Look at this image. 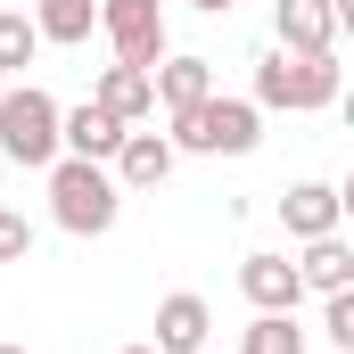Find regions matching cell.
<instances>
[{
    "label": "cell",
    "mask_w": 354,
    "mask_h": 354,
    "mask_svg": "<svg viewBox=\"0 0 354 354\" xmlns=\"http://www.w3.org/2000/svg\"><path fill=\"white\" fill-rule=\"evenodd\" d=\"M0 354H25V346H0Z\"/></svg>",
    "instance_id": "cell-22"
},
{
    "label": "cell",
    "mask_w": 354,
    "mask_h": 354,
    "mask_svg": "<svg viewBox=\"0 0 354 354\" xmlns=\"http://www.w3.org/2000/svg\"><path fill=\"white\" fill-rule=\"evenodd\" d=\"M206 330H214V313H206V297L198 288H174L165 305H157V354H206Z\"/></svg>",
    "instance_id": "cell-9"
},
{
    "label": "cell",
    "mask_w": 354,
    "mask_h": 354,
    "mask_svg": "<svg viewBox=\"0 0 354 354\" xmlns=\"http://www.w3.org/2000/svg\"><path fill=\"white\" fill-rule=\"evenodd\" d=\"M313 338L297 330V313H256L248 330H239V354H305Z\"/></svg>",
    "instance_id": "cell-16"
},
{
    "label": "cell",
    "mask_w": 354,
    "mask_h": 354,
    "mask_svg": "<svg viewBox=\"0 0 354 354\" xmlns=\"http://www.w3.org/2000/svg\"><path fill=\"white\" fill-rule=\"evenodd\" d=\"M174 157H256V140H264V107L256 99H223V91H206L198 107H174Z\"/></svg>",
    "instance_id": "cell-1"
},
{
    "label": "cell",
    "mask_w": 354,
    "mask_h": 354,
    "mask_svg": "<svg viewBox=\"0 0 354 354\" xmlns=\"http://www.w3.org/2000/svg\"><path fill=\"white\" fill-rule=\"evenodd\" d=\"M0 157L25 165V174L58 165V99L50 91H33V83L0 91Z\"/></svg>",
    "instance_id": "cell-4"
},
{
    "label": "cell",
    "mask_w": 354,
    "mask_h": 354,
    "mask_svg": "<svg viewBox=\"0 0 354 354\" xmlns=\"http://www.w3.org/2000/svg\"><path fill=\"white\" fill-rule=\"evenodd\" d=\"M124 132H132V124H115L99 99H83V107H58V157H91V165H107V157L124 149Z\"/></svg>",
    "instance_id": "cell-6"
},
{
    "label": "cell",
    "mask_w": 354,
    "mask_h": 354,
    "mask_svg": "<svg viewBox=\"0 0 354 354\" xmlns=\"http://www.w3.org/2000/svg\"><path fill=\"white\" fill-rule=\"evenodd\" d=\"M115 354H157V346H115Z\"/></svg>",
    "instance_id": "cell-21"
},
{
    "label": "cell",
    "mask_w": 354,
    "mask_h": 354,
    "mask_svg": "<svg viewBox=\"0 0 354 354\" xmlns=\"http://www.w3.org/2000/svg\"><path fill=\"white\" fill-rule=\"evenodd\" d=\"M107 174H115V189H165L174 140H165V132H124V149L107 157Z\"/></svg>",
    "instance_id": "cell-10"
},
{
    "label": "cell",
    "mask_w": 354,
    "mask_h": 354,
    "mask_svg": "<svg viewBox=\"0 0 354 354\" xmlns=\"http://www.w3.org/2000/svg\"><path fill=\"white\" fill-rule=\"evenodd\" d=\"M149 91H157V107H165V115H174V107H198V99H206V91H214V66H206V58H189V50H165V58H157V66H149Z\"/></svg>",
    "instance_id": "cell-13"
},
{
    "label": "cell",
    "mask_w": 354,
    "mask_h": 354,
    "mask_svg": "<svg viewBox=\"0 0 354 354\" xmlns=\"http://www.w3.org/2000/svg\"><path fill=\"white\" fill-rule=\"evenodd\" d=\"M91 99H99V107H107L115 124H149V115H157V91H149V66H107Z\"/></svg>",
    "instance_id": "cell-15"
},
{
    "label": "cell",
    "mask_w": 354,
    "mask_h": 354,
    "mask_svg": "<svg viewBox=\"0 0 354 354\" xmlns=\"http://www.w3.org/2000/svg\"><path fill=\"white\" fill-rule=\"evenodd\" d=\"M25 17H33V33L58 41V50H83L91 33H99V0H33Z\"/></svg>",
    "instance_id": "cell-14"
},
{
    "label": "cell",
    "mask_w": 354,
    "mask_h": 354,
    "mask_svg": "<svg viewBox=\"0 0 354 354\" xmlns=\"http://www.w3.org/2000/svg\"><path fill=\"white\" fill-rule=\"evenodd\" d=\"M338 0H272V33H280V50H338Z\"/></svg>",
    "instance_id": "cell-8"
},
{
    "label": "cell",
    "mask_w": 354,
    "mask_h": 354,
    "mask_svg": "<svg viewBox=\"0 0 354 354\" xmlns=\"http://www.w3.org/2000/svg\"><path fill=\"white\" fill-rule=\"evenodd\" d=\"M99 33L115 50V66H157L174 41H165V8L157 0H99Z\"/></svg>",
    "instance_id": "cell-5"
},
{
    "label": "cell",
    "mask_w": 354,
    "mask_h": 354,
    "mask_svg": "<svg viewBox=\"0 0 354 354\" xmlns=\"http://www.w3.org/2000/svg\"><path fill=\"white\" fill-rule=\"evenodd\" d=\"M41 58V33H33V17L25 8H0V75H25Z\"/></svg>",
    "instance_id": "cell-17"
},
{
    "label": "cell",
    "mask_w": 354,
    "mask_h": 354,
    "mask_svg": "<svg viewBox=\"0 0 354 354\" xmlns=\"http://www.w3.org/2000/svg\"><path fill=\"white\" fill-rule=\"evenodd\" d=\"M25 256H33V223L17 206H0V264H25Z\"/></svg>",
    "instance_id": "cell-19"
},
{
    "label": "cell",
    "mask_w": 354,
    "mask_h": 354,
    "mask_svg": "<svg viewBox=\"0 0 354 354\" xmlns=\"http://www.w3.org/2000/svg\"><path fill=\"white\" fill-rule=\"evenodd\" d=\"M189 8H206V17H231V8H239V0H189Z\"/></svg>",
    "instance_id": "cell-20"
},
{
    "label": "cell",
    "mask_w": 354,
    "mask_h": 354,
    "mask_svg": "<svg viewBox=\"0 0 354 354\" xmlns=\"http://www.w3.org/2000/svg\"><path fill=\"white\" fill-rule=\"evenodd\" d=\"M338 214H346L338 181H288L280 189V231L288 239H322V231H338Z\"/></svg>",
    "instance_id": "cell-7"
},
{
    "label": "cell",
    "mask_w": 354,
    "mask_h": 354,
    "mask_svg": "<svg viewBox=\"0 0 354 354\" xmlns=\"http://www.w3.org/2000/svg\"><path fill=\"white\" fill-rule=\"evenodd\" d=\"M305 256H297V280L313 288V297H338V288H354V248L338 239V231H322V239H297Z\"/></svg>",
    "instance_id": "cell-12"
},
{
    "label": "cell",
    "mask_w": 354,
    "mask_h": 354,
    "mask_svg": "<svg viewBox=\"0 0 354 354\" xmlns=\"http://www.w3.org/2000/svg\"><path fill=\"white\" fill-rule=\"evenodd\" d=\"M338 99V50H264L256 58V107H288V115H313Z\"/></svg>",
    "instance_id": "cell-3"
},
{
    "label": "cell",
    "mask_w": 354,
    "mask_h": 354,
    "mask_svg": "<svg viewBox=\"0 0 354 354\" xmlns=\"http://www.w3.org/2000/svg\"><path fill=\"white\" fill-rule=\"evenodd\" d=\"M239 297L256 305V313H297V297H305V280L288 256H248L239 264Z\"/></svg>",
    "instance_id": "cell-11"
},
{
    "label": "cell",
    "mask_w": 354,
    "mask_h": 354,
    "mask_svg": "<svg viewBox=\"0 0 354 354\" xmlns=\"http://www.w3.org/2000/svg\"><path fill=\"white\" fill-rule=\"evenodd\" d=\"M322 338L354 354V288H338V297H322Z\"/></svg>",
    "instance_id": "cell-18"
},
{
    "label": "cell",
    "mask_w": 354,
    "mask_h": 354,
    "mask_svg": "<svg viewBox=\"0 0 354 354\" xmlns=\"http://www.w3.org/2000/svg\"><path fill=\"white\" fill-rule=\"evenodd\" d=\"M50 174V223L58 231H75V239H107L115 231V214H124V189L107 165H91V157H58V165H41Z\"/></svg>",
    "instance_id": "cell-2"
}]
</instances>
